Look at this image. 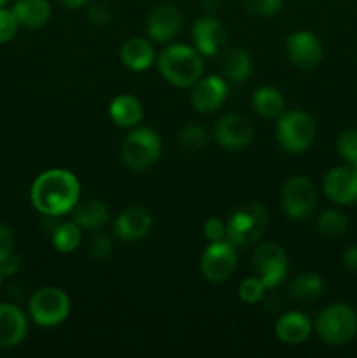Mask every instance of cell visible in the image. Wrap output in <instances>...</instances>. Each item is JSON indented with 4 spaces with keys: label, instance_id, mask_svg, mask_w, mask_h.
<instances>
[{
    "label": "cell",
    "instance_id": "37",
    "mask_svg": "<svg viewBox=\"0 0 357 358\" xmlns=\"http://www.w3.org/2000/svg\"><path fill=\"white\" fill-rule=\"evenodd\" d=\"M14 252V236L9 227L0 224V259Z\"/></svg>",
    "mask_w": 357,
    "mask_h": 358
},
{
    "label": "cell",
    "instance_id": "29",
    "mask_svg": "<svg viewBox=\"0 0 357 358\" xmlns=\"http://www.w3.org/2000/svg\"><path fill=\"white\" fill-rule=\"evenodd\" d=\"M209 142V136L203 126L200 124H188L181 133H178V143L182 149L188 152H198Z\"/></svg>",
    "mask_w": 357,
    "mask_h": 358
},
{
    "label": "cell",
    "instance_id": "34",
    "mask_svg": "<svg viewBox=\"0 0 357 358\" xmlns=\"http://www.w3.org/2000/svg\"><path fill=\"white\" fill-rule=\"evenodd\" d=\"M18 28H20V23L13 10L0 7V44L13 41L18 34Z\"/></svg>",
    "mask_w": 357,
    "mask_h": 358
},
{
    "label": "cell",
    "instance_id": "21",
    "mask_svg": "<svg viewBox=\"0 0 357 358\" xmlns=\"http://www.w3.org/2000/svg\"><path fill=\"white\" fill-rule=\"evenodd\" d=\"M121 62L133 72H144L153 65L154 48L142 37L128 38L121 48Z\"/></svg>",
    "mask_w": 357,
    "mask_h": 358
},
{
    "label": "cell",
    "instance_id": "13",
    "mask_svg": "<svg viewBox=\"0 0 357 358\" xmlns=\"http://www.w3.org/2000/svg\"><path fill=\"white\" fill-rule=\"evenodd\" d=\"M227 93H230L227 83L219 76L200 77L192 84L191 105L195 107V110L202 112V114H210L226 101Z\"/></svg>",
    "mask_w": 357,
    "mask_h": 358
},
{
    "label": "cell",
    "instance_id": "11",
    "mask_svg": "<svg viewBox=\"0 0 357 358\" xmlns=\"http://www.w3.org/2000/svg\"><path fill=\"white\" fill-rule=\"evenodd\" d=\"M286 49L294 66L301 70H314L324 56L322 42L318 41L317 35L308 30H298L290 34L286 41Z\"/></svg>",
    "mask_w": 357,
    "mask_h": 358
},
{
    "label": "cell",
    "instance_id": "39",
    "mask_svg": "<svg viewBox=\"0 0 357 358\" xmlns=\"http://www.w3.org/2000/svg\"><path fill=\"white\" fill-rule=\"evenodd\" d=\"M343 264L350 269V271H357V245H352L343 254Z\"/></svg>",
    "mask_w": 357,
    "mask_h": 358
},
{
    "label": "cell",
    "instance_id": "32",
    "mask_svg": "<svg viewBox=\"0 0 357 358\" xmlns=\"http://www.w3.org/2000/svg\"><path fill=\"white\" fill-rule=\"evenodd\" d=\"M338 152L340 156L350 164L357 163V129H345L338 136Z\"/></svg>",
    "mask_w": 357,
    "mask_h": 358
},
{
    "label": "cell",
    "instance_id": "15",
    "mask_svg": "<svg viewBox=\"0 0 357 358\" xmlns=\"http://www.w3.org/2000/svg\"><path fill=\"white\" fill-rule=\"evenodd\" d=\"M192 41L200 55L216 56L223 51L227 42L226 28L217 17L203 16L192 27Z\"/></svg>",
    "mask_w": 357,
    "mask_h": 358
},
{
    "label": "cell",
    "instance_id": "14",
    "mask_svg": "<svg viewBox=\"0 0 357 358\" xmlns=\"http://www.w3.org/2000/svg\"><path fill=\"white\" fill-rule=\"evenodd\" d=\"M324 192L338 205L357 203V170L354 166H338L324 177Z\"/></svg>",
    "mask_w": 357,
    "mask_h": 358
},
{
    "label": "cell",
    "instance_id": "35",
    "mask_svg": "<svg viewBox=\"0 0 357 358\" xmlns=\"http://www.w3.org/2000/svg\"><path fill=\"white\" fill-rule=\"evenodd\" d=\"M203 234H205V238L209 241H220L226 238L227 227L220 219L210 217V219H206V222L203 224Z\"/></svg>",
    "mask_w": 357,
    "mask_h": 358
},
{
    "label": "cell",
    "instance_id": "38",
    "mask_svg": "<svg viewBox=\"0 0 357 358\" xmlns=\"http://www.w3.org/2000/svg\"><path fill=\"white\" fill-rule=\"evenodd\" d=\"M18 269H20V257L14 252L0 259V271L4 273V276L14 275L18 273Z\"/></svg>",
    "mask_w": 357,
    "mask_h": 358
},
{
    "label": "cell",
    "instance_id": "6",
    "mask_svg": "<svg viewBox=\"0 0 357 358\" xmlns=\"http://www.w3.org/2000/svg\"><path fill=\"white\" fill-rule=\"evenodd\" d=\"M275 135L286 152H304L315 138V122L307 112L290 110L279 117Z\"/></svg>",
    "mask_w": 357,
    "mask_h": 358
},
{
    "label": "cell",
    "instance_id": "2",
    "mask_svg": "<svg viewBox=\"0 0 357 358\" xmlns=\"http://www.w3.org/2000/svg\"><path fill=\"white\" fill-rule=\"evenodd\" d=\"M160 73L177 87H191L203 73V58L196 48L188 44L168 45L158 56Z\"/></svg>",
    "mask_w": 357,
    "mask_h": 358
},
{
    "label": "cell",
    "instance_id": "30",
    "mask_svg": "<svg viewBox=\"0 0 357 358\" xmlns=\"http://www.w3.org/2000/svg\"><path fill=\"white\" fill-rule=\"evenodd\" d=\"M265 283L258 278V276H251V278H245L244 282L240 283V289H238V294H240V299L247 304H258L261 303V299L265 297Z\"/></svg>",
    "mask_w": 357,
    "mask_h": 358
},
{
    "label": "cell",
    "instance_id": "42",
    "mask_svg": "<svg viewBox=\"0 0 357 358\" xmlns=\"http://www.w3.org/2000/svg\"><path fill=\"white\" fill-rule=\"evenodd\" d=\"M7 2H9V0H0V7H4V6H6Z\"/></svg>",
    "mask_w": 357,
    "mask_h": 358
},
{
    "label": "cell",
    "instance_id": "7",
    "mask_svg": "<svg viewBox=\"0 0 357 358\" xmlns=\"http://www.w3.org/2000/svg\"><path fill=\"white\" fill-rule=\"evenodd\" d=\"M28 311L35 324L42 327H56L70 315V297L58 287H42L34 292Z\"/></svg>",
    "mask_w": 357,
    "mask_h": 358
},
{
    "label": "cell",
    "instance_id": "4",
    "mask_svg": "<svg viewBox=\"0 0 357 358\" xmlns=\"http://www.w3.org/2000/svg\"><path fill=\"white\" fill-rule=\"evenodd\" d=\"M268 210L261 203H245L227 220L226 238L237 247L255 243L268 227Z\"/></svg>",
    "mask_w": 357,
    "mask_h": 358
},
{
    "label": "cell",
    "instance_id": "22",
    "mask_svg": "<svg viewBox=\"0 0 357 358\" xmlns=\"http://www.w3.org/2000/svg\"><path fill=\"white\" fill-rule=\"evenodd\" d=\"M18 23L30 30L42 28L51 17V3L48 0H18L13 7Z\"/></svg>",
    "mask_w": 357,
    "mask_h": 358
},
{
    "label": "cell",
    "instance_id": "16",
    "mask_svg": "<svg viewBox=\"0 0 357 358\" xmlns=\"http://www.w3.org/2000/svg\"><path fill=\"white\" fill-rule=\"evenodd\" d=\"M153 227V213L140 205H132L122 210L114 220L115 236L125 241L142 240Z\"/></svg>",
    "mask_w": 357,
    "mask_h": 358
},
{
    "label": "cell",
    "instance_id": "9",
    "mask_svg": "<svg viewBox=\"0 0 357 358\" xmlns=\"http://www.w3.org/2000/svg\"><path fill=\"white\" fill-rule=\"evenodd\" d=\"M252 264H254L255 276L265 283L266 289H275L286 280L289 259L280 245L262 243L255 248Z\"/></svg>",
    "mask_w": 357,
    "mask_h": 358
},
{
    "label": "cell",
    "instance_id": "28",
    "mask_svg": "<svg viewBox=\"0 0 357 358\" xmlns=\"http://www.w3.org/2000/svg\"><path fill=\"white\" fill-rule=\"evenodd\" d=\"M318 233L326 238H340L349 227V220H346L345 213L338 212V210H326L321 213L317 220Z\"/></svg>",
    "mask_w": 357,
    "mask_h": 358
},
{
    "label": "cell",
    "instance_id": "25",
    "mask_svg": "<svg viewBox=\"0 0 357 358\" xmlns=\"http://www.w3.org/2000/svg\"><path fill=\"white\" fill-rule=\"evenodd\" d=\"M252 69H254L252 58L245 49L233 48L224 55L223 72L226 79H230L231 83H244L252 73Z\"/></svg>",
    "mask_w": 357,
    "mask_h": 358
},
{
    "label": "cell",
    "instance_id": "20",
    "mask_svg": "<svg viewBox=\"0 0 357 358\" xmlns=\"http://www.w3.org/2000/svg\"><path fill=\"white\" fill-rule=\"evenodd\" d=\"M108 115L119 128H133L144 117V107L133 94H119L108 105Z\"/></svg>",
    "mask_w": 357,
    "mask_h": 358
},
{
    "label": "cell",
    "instance_id": "3",
    "mask_svg": "<svg viewBox=\"0 0 357 358\" xmlns=\"http://www.w3.org/2000/svg\"><path fill=\"white\" fill-rule=\"evenodd\" d=\"M314 327L318 338L328 345H346L357 334V313L349 304L335 303L318 313Z\"/></svg>",
    "mask_w": 357,
    "mask_h": 358
},
{
    "label": "cell",
    "instance_id": "27",
    "mask_svg": "<svg viewBox=\"0 0 357 358\" xmlns=\"http://www.w3.org/2000/svg\"><path fill=\"white\" fill-rule=\"evenodd\" d=\"M52 247L62 254H72L80 245V227L76 222H62L52 229Z\"/></svg>",
    "mask_w": 357,
    "mask_h": 358
},
{
    "label": "cell",
    "instance_id": "26",
    "mask_svg": "<svg viewBox=\"0 0 357 358\" xmlns=\"http://www.w3.org/2000/svg\"><path fill=\"white\" fill-rule=\"evenodd\" d=\"M326 283L317 273H303L290 282V296L296 301H315L324 294Z\"/></svg>",
    "mask_w": 357,
    "mask_h": 358
},
{
    "label": "cell",
    "instance_id": "17",
    "mask_svg": "<svg viewBox=\"0 0 357 358\" xmlns=\"http://www.w3.org/2000/svg\"><path fill=\"white\" fill-rule=\"evenodd\" d=\"M182 27V16L172 3H160L147 17V37L154 42H168L178 34Z\"/></svg>",
    "mask_w": 357,
    "mask_h": 358
},
{
    "label": "cell",
    "instance_id": "41",
    "mask_svg": "<svg viewBox=\"0 0 357 358\" xmlns=\"http://www.w3.org/2000/svg\"><path fill=\"white\" fill-rule=\"evenodd\" d=\"M86 2L88 0H59V3L69 7V9H79V7H83Z\"/></svg>",
    "mask_w": 357,
    "mask_h": 358
},
{
    "label": "cell",
    "instance_id": "23",
    "mask_svg": "<svg viewBox=\"0 0 357 358\" xmlns=\"http://www.w3.org/2000/svg\"><path fill=\"white\" fill-rule=\"evenodd\" d=\"M74 222L79 227L88 231H97L104 227L108 220V210L104 201L100 199H84L77 201V205L72 208Z\"/></svg>",
    "mask_w": 357,
    "mask_h": 358
},
{
    "label": "cell",
    "instance_id": "8",
    "mask_svg": "<svg viewBox=\"0 0 357 358\" xmlns=\"http://www.w3.org/2000/svg\"><path fill=\"white\" fill-rule=\"evenodd\" d=\"M317 191L308 177L298 175L289 178L282 189V208L293 220H304L315 212Z\"/></svg>",
    "mask_w": 357,
    "mask_h": 358
},
{
    "label": "cell",
    "instance_id": "12",
    "mask_svg": "<svg viewBox=\"0 0 357 358\" xmlns=\"http://www.w3.org/2000/svg\"><path fill=\"white\" fill-rule=\"evenodd\" d=\"M214 136L220 147L227 150H241L251 145L254 138V128L245 117L238 114H224L217 119Z\"/></svg>",
    "mask_w": 357,
    "mask_h": 358
},
{
    "label": "cell",
    "instance_id": "33",
    "mask_svg": "<svg viewBox=\"0 0 357 358\" xmlns=\"http://www.w3.org/2000/svg\"><path fill=\"white\" fill-rule=\"evenodd\" d=\"M244 6L247 13L259 17L275 16L284 6V0H244Z\"/></svg>",
    "mask_w": 357,
    "mask_h": 358
},
{
    "label": "cell",
    "instance_id": "36",
    "mask_svg": "<svg viewBox=\"0 0 357 358\" xmlns=\"http://www.w3.org/2000/svg\"><path fill=\"white\" fill-rule=\"evenodd\" d=\"M88 16H90L91 23L98 24V27H104V24H107L108 21H111L112 10L111 7H108V3L94 2L93 6L90 7V10H88Z\"/></svg>",
    "mask_w": 357,
    "mask_h": 358
},
{
    "label": "cell",
    "instance_id": "43",
    "mask_svg": "<svg viewBox=\"0 0 357 358\" xmlns=\"http://www.w3.org/2000/svg\"><path fill=\"white\" fill-rule=\"evenodd\" d=\"M2 280H4V273L0 271V285H2Z\"/></svg>",
    "mask_w": 357,
    "mask_h": 358
},
{
    "label": "cell",
    "instance_id": "10",
    "mask_svg": "<svg viewBox=\"0 0 357 358\" xmlns=\"http://www.w3.org/2000/svg\"><path fill=\"white\" fill-rule=\"evenodd\" d=\"M237 268V250L230 240L210 241L200 259L202 275L209 282L219 283L230 278Z\"/></svg>",
    "mask_w": 357,
    "mask_h": 358
},
{
    "label": "cell",
    "instance_id": "40",
    "mask_svg": "<svg viewBox=\"0 0 357 358\" xmlns=\"http://www.w3.org/2000/svg\"><path fill=\"white\" fill-rule=\"evenodd\" d=\"M200 3H202L203 10H206V13H214V10H217V7H219L220 0H200Z\"/></svg>",
    "mask_w": 357,
    "mask_h": 358
},
{
    "label": "cell",
    "instance_id": "31",
    "mask_svg": "<svg viewBox=\"0 0 357 358\" xmlns=\"http://www.w3.org/2000/svg\"><path fill=\"white\" fill-rule=\"evenodd\" d=\"M88 254L94 261H104L112 254V240L111 236L104 233L91 234L90 241H88Z\"/></svg>",
    "mask_w": 357,
    "mask_h": 358
},
{
    "label": "cell",
    "instance_id": "5",
    "mask_svg": "<svg viewBox=\"0 0 357 358\" xmlns=\"http://www.w3.org/2000/svg\"><path fill=\"white\" fill-rule=\"evenodd\" d=\"M161 156V138L154 129L136 128L121 143V159L130 170L142 171L153 166Z\"/></svg>",
    "mask_w": 357,
    "mask_h": 358
},
{
    "label": "cell",
    "instance_id": "1",
    "mask_svg": "<svg viewBox=\"0 0 357 358\" xmlns=\"http://www.w3.org/2000/svg\"><path fill=\"white\" fill-rule=\"evenodd\" d=\"M80 198V185L72 171L48 170L38 175L30 189V199L35 210L46 217H62L72 212Z\"/></svg>",
    "mask_w": 357,
    "mask_h": 358
},
{
    "label": "cell",
    "instance_id": "24",
    "mask_svg": "<svg viewBox=\"0 0 357 358\" xmlns=\"http://www.w3.org/2000/svg\"><path fill=\"white\" fill-rule=\"evenodd\" d=\"M252 107L259 115L266 119H276L284 114L286 100L276 87L262 86L252 94Z\"/></svg>",
    "mask_w": 357,
    "mask_h": 358
},
{
    "label": "cell",
    "instance_id": "19",
    "mask_svg": "<svg viewBox=\"0 0 357 358\" xmlns=\"http://www.w3.org/2000/svg\"><path fill=\"white\" fill-rule=\"evenodd\" d=\"M275 334L286 345H301L312 334V322L301 311H287L276 320Z\"/></svg>",
    "mask_w": 357,
    "mask_h": 358
},
{
    "label": "cell",
    "instance_id": "18",
    "mask_svg": "<svg viewBox=\"0 0 357 358\" xmlns=\"http://www.w3.org/2000/svg\"><path fill=\"white\" fill-rule=\"evenodd\" d=\"M28 332V322L23 311L14 304H0V350L20 345Z\"/></svg>",
    "mask_w": 357,
    "mask_h": 358
}]
</instances>
